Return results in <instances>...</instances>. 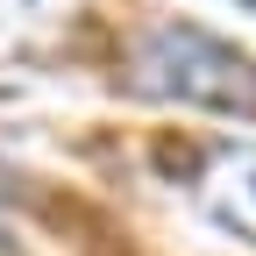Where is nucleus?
<instances>
[{"mask_svg":"<svg viewBox=\"0 0 256 256\" xmlns=\"http://www.w3.org/2000/svg\"><path fill=\"white\" fill-rule=\"evenodd\" d=\"M128 86L200 114L256 121V57H242L228 36H214L200 22H150L128 57Z\"/></svg>","mask_w":256,"mask_h":256,"instance_id":"nucleus-1","label":"nucleus"},{"mask_svg":"<svg viewBox=\"0 0 256 256\" xmlns=\"http://www.w3.org/2000/svg\"><path fill=\"white\" fill-rule=\"evenodd\" d=\"M235 8H249V14H256V0H235Z\"/></svg>","mask_w":256,"mask_h":256,"instance_id":"nucleus-3","label":"nucleus"},{"mask_svg":"<svg viewBox=\"0 0 256 256\" xmlns=\"http://www.w3.org/2000/svg\"><path fill=\"white\" fill-rule=\"evenodd\" d=\"M192 192H200V214L214 220L220 235H235V242L256 249V142L214 150Z\"/></svg>","mask_w":256,"mask_h":256,"instance_id":"nucleus-2","label":"nucleus"}]
</instances>
